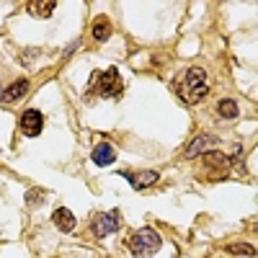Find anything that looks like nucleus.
Segmentation results:
<instances>
[{"mask_svg":"<svg viewBox=\"0 0 258 258\" xmlns=\"http://www.w3.org/2000/svg\"><path fill=\"white\" fill-rule=\"evenodd\" d=\"M88 91L96 93V96H103V98H116V96L124 91V83H121V78H119V70H116V68H109V70L93 73Z\"/></svg>","mask_w":258,"mask_h":258,"instance_id":"f257e3e1","label":"nucleus"},{"mask_svg":"<svg viewBox=\"0 0 258 258\" xmlns=\"http://www.w3.org/2000/svg\"><path fill=\"white\" fill-rule=\"evenodd\" d=\"M178 93L186 103H199L207 96V75H204V70H199V68L186 70V75L178 83Z\"/></svg>","mask_w":258,"mask_h":258,"instance_id":"f03ea898","label":"nucleus"},{"mask_svg":"<svg viewBox=\"0 0 258 258\" xmlns=\"http://www.w3.org/2000/svg\"><path fill=\"white\" fill-rule=\"evenodd\" d=\"M160 243H163L160 235L153 227H142L129 238V250H132L135 255H153V253H158Z\"/></svg>","mask_w":258,"mask_h":258,"instance_id":"7ed1b4c3","label":"nucleus"},{"mask_svg":"<svg viewBox=\"0 0 258 258\" xmlns=\"http://www.w3.org/2000/svg\"><path fill=\"white\" fill-rule=\"evenodd\" d=\"M119 212H106V214H98L96 222H93V232H96V238H103V235H109V232H116L119 230Z\"/></svg>","mask_w":258,"mask_h":258,"instance_id":"20e7f679","label":"nucleus"},{"mask_svg":"<svg viewBox=\"0 0 258 258\" xmlns=\"http://www.w3.org/2000/svg\"><path fill=\"white\" fill-rule=\"evenodd\" d=\"M41 126H44V116H41L36 109L24 111V116H21V132H24L26 137L41 135Z\"/></svg>","mask_w":258,"mask_h":258,"instance_id":"39448f33","label":"nucleus"},{"mask_svg":"<svg viewBox=\"0 0 258 258\" xmlns=\"http://www.w3.org/2000/svg\"><path fill=\"white\" fill-rule=\"evenodd\" d=\"M52 220H54V225H57L62 232H73V230H75V217H73V212H70V209H64V207L54 209Z\"/></svg>","mask_w":258,"mask_h":258,"instance_id":"423d86ee","label":"nucleus"},{"mask_svg":"<svg viewBox=\"0 0 258 258\" xmlns=\"http://www.w3.org/2000/svg\"><path fill=\"white\" fill-rule=\"evenodd\" d=\"M129 183H132L135 188H145V186H153L158 181V173L155 170H145V173H121Z\"/></svg>","mask_w":258,"mask_h":258,"instance_id":"0eeeda50","label":"nucleus"},{"mask_svg":"<svg viewBox=\"0 0 258 258\" xmlns=\"http://www.w3.org/2000/svg\"><path fill=\"white\" fill-rule=\"evenodd\" d=\"M114 160H116V153H114V147L109 142H103L93 150V163L96 165H111Z\"/></svg>","mask_w":258,"mask_h":258,"instance_id":"6e6552de","label":"nucleus"},{"mask_svg":"<svg viewBox=\"0 0 258 258\" xmlns=\"http://www.w3.org/2000/svg\"><path fill=\"white\" fill-rule=\"evenodd\" d=\"M26 91H29V83H26V80H16L11 88L3 93V101H6V103H13V101H18L21 96H24Z\"/></svg>","mask_w":258,"mask_h":258,"instance_id":"1a4fd4ad","label":"nucleus"},{"mask_svg":"<svg viewBox=\"0 0 258 258\" xmlns=\"http://www.w3.org/2000/svg\"><path fill=\"white\" fill-rule=\"evenodd\" d=\"M217 111H220L222 119H235V116H238V103L230 101V98H222L217 103Z\"/></svg>","mask_w":258,"mask_h":258,"instance_id":"9d476101","label":"nucleus"},{"mask_svg":"<svg viewBox=\"0 0 258 258\" xmlns=\"http://www.w3.org/2000/svg\"><path fill=\"white\" fill-rule=\"evenodd\" d=\"M54 8H57L54 0H47V3H29V11H31L34 16H41V18L52 16V11H54Z\"/></svg>","mask_w":258,"mask_h":258,"instance_id":"9b49d317","label":"nucleus"},{"mask_svg":"<svg viewBox=\"0 0 258 258\" xmlns=\"http://www.w3.org/2000/svg\"><path fill=\"white\" fill-rule=\"evenodd\" d=\"M111 36V24L106 18H98L96 24H93V39L103 41V39H109Z\"/></svg>","mask_w":258,"mask_h":258,"instance_id":"f8f14e48","label":"nucleus"},{"mask_svg":"<svg viewBox=\"0 0 258 258\" xmlns=\"http://www.w3.org/2000/svg\"><path fill=\"white\" fill-rule=\"evenodd\" d=\"M209 142H212V140H204V137H202V140H197V142H194V145H191V147L186 150V155H188V158H194V155H197L199 150H202L204 145H209Z\"/></svg>","mask_w":258,"mask_h":258,"instance_id":"ddd939ff","label":"nucleus"},{"mask_svg":"<svg viewBox=\"0 0 258 258\" xmlns=\"http://www.w3.org/2000/svg\"><path fill=\"white\" fill-rule=\"evenodd\" d=\"M227 250H230V253H243V255H253V253H255L250 245H230Z\"/></svg>","mask_w":258,"mask_h":258,"instance_id":"4468645a","label":"nucleus"}]
</instances>
